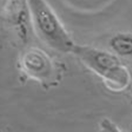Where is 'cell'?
Here are the masks:
<instances>
[{
  "label": "cell",
  "mask_w": 132,
  "mask_h": 132,
  "mask_svg": "<svg viewBox=\"0 0 132 132\" xmlns=\"http://www.w3.org/2000/svg\"><path fill=\"white\" fill-rule=\"evenodd\" d=\"M101 127L104 131H118L116 126L108 119H104L101 123Z\"/></svg>",
  "instance_id": "5"
},
{
  "label": "cell",
  "mask_w": 132,
  "mask_h": 132,
  "mask_svg": "<svg viewBox=\"0 0 132 132\" xmlns=\"http://www.w3.org/2000/svg\"><path fill=\"white\" fill-rule=\"evenodd\" d=\"M37 36L51 48L72 52L76 45L52 9L45 0H26Z\"/></svg>",
  "instance_id": "1"
},
{
  "label": "cell",
  "mask_w": 132,
  "mask_h": 132,
  "mask_svg": "<svg viewBox=\"0 0 132 132\" xmlns=\"http://www.w3.org/2000/svg\"><path fill=\"white\" fill-rule=\"evenodd\" d=\"M110 46L117 54L123 56L132 55V38L118 35L110 41Z\"/></svg>",
  "instance_id": "4"
},
{
  "label": "cell",
  "mask_w": 132,
  "mask_h": 132,
  "mask_svg": "<svg viewBox=\"0 0 132 132\" xmlns=\"http://www.w3.org/2000/svg\"><path fill=\"white\" fill-rule=\"evenodd\" d=\"M72 53L92 71L108 82L123 84L125 77L120 62L115 55L93 47L75 45Z\"/></svg>",
  "instance_id": "2"
},
{
  "label": "cell",
  "mask_w": 132,
  "mask_h": 132,
  "mask_svg": "<svg viewBox=\"0 0 132 132\" xmlns=\"http://www.w3.org/2000/svg\"><path fill=\"white\" fill-rule=\"evenodd\" d=\"M23 70L46 85L54 84L56 70L47 55L38 49L27 51L21 60Z\"/></svg>",
  "instance_id": "3"
}]
</instances>
